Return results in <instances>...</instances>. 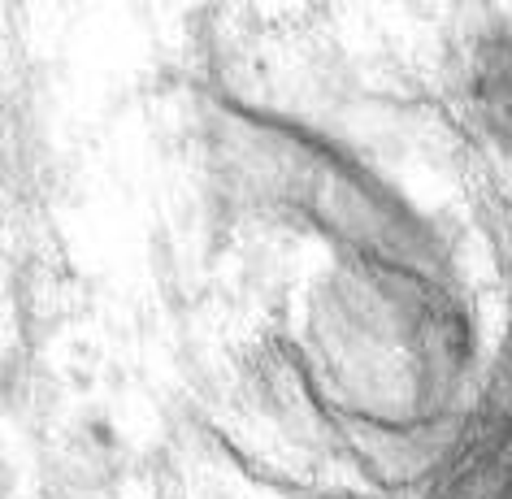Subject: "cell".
<instances>
[{
  "label": "cell",
  "mask_w": 512,
  "mask_h": 499,
  "mask_svg": "<svg viewBox=\"0 0 512 499\" xmlns=\"http://www.w3.org/2000/svg\"><path fill=\"white\" fill-rule=\"evenodd\" d=\"M196 499H335V495L300 486L283 478V473H270L252 465V460H243L239 452H226V447L213 443L196 460Z\"/></svg>",
  "instance_id": "1"
}]
</instances>
